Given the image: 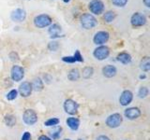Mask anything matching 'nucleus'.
<instances>
[{
    "label": "nucleus",
    "mask_w": 150,
    "mask_h": 140,
    "mask_svg": "<svg viewBox=\"0 0 150 140\" xmlns=\"http://www.w3.org/2000/svg\"><path fill=\"white\" fill-rule=\"evenodd\" d=\"M78 107H79V105L77 104L76 102L71 100V99H68L66 100L65 103H64V108H65V111L67 112V113L70 114V115H73V114H76L77 111H78Z\"/></svg>",
    "instance_id": "obj_9"
},
{
    "label": "nucleus",
    "mask_w": 150,
    "mask_h": 140,
    "mask_svg": "<svg viewBox=\"0 0 150 140\" xmlns=\"http://www.w3.org/2000/svg\"><path fill=\"white\" fill-rule=\"evenodd\" d=\"M73 57H74L75 60H76V62H83V58L81 52H80V50H76V51H75Z\"/></svg>",
    "instance_id": "obj_31"
},
{
    "label": "nucleus",
    "mask_w": 150,
    "mask_h": 140,
    "mask_svg": "<svg viewBox=\"0 0 150 140\" xmlns=\"http://www.w3.org/2000/svg\"><path fill=\"white\" fill-rule=\"evenodd\" d=\"M94 56L98 60H104L110 54V49L107 46H100L94 50Z\"/></svg>",
    "instance_id": "obj_5"
},
{
    "label": "nucleus",
    "mask_w": 150,
    "mask_h": 140,
    "mask_svg": "<svg viewBox=\"0 0 150 140\" xmlns=\"http://www.w3.org/2000/svg\"><path fill=\"white\" fill-rule=\"evenodd\" d=\"M140 78H145V76H144V75H143V76H140Z\"/></svg>",
    "instance_id": "obj_38"
},
{
    "label": "nucleus",
    "mask_w": 150,
    "mask_h": 140,
    "mask_svg": "<svg viewBox=\"0 0 150 140\" xmlns=\"http://www.w3.org/2000/svg\"><path fill=\"white\" fill-rule=\"evenodd\" d=\"M122 123V116L118 113L112 114L111 116L108 117V119L106 120L107 125L111 128H116L121 124Z\"/></svg>",
    "instance_id": "obj_8"
},
{
    "label": "nucleus",
    "mask_w": 150,
    "mask_h": 140,
    "mask_svg": "<svg viewBox=\"0 0 150 140\" xmlns=\"http://www.w3.org/2000/svg\"><path fill=\"white\" fill-rule=\"evenodd\" d=\"M132 98H133L132 92L127 90L122 92V94L119 98V102L122 106H128L129 103L132 101Z\"/></svg>",
    "instance_id": "obj_13"
},
{
    "label": "nucleus",
    "mask_w": 150,
    "mask_h": 140,
    "mask_svg": "<svg viewBox=\"0 0 150 140\" xmlns=\"http://www.w3.org/2000/svg\"><path fill=\"white\" fill-rule=\"evenodd\" d=\"M67 124L69 125V127L71 129V130H77L79 128V125H80V121L78 119L76 118H69L67 120Z\"/></svg>",
    "instance_id": "obj_19"
},
{
    "label": "nucleus",
    "mask_w": 150,
    "mask_h": 140,
    "mask_svg": "<svg viewBox=\"0 0 150 140\" xmlns=\"http://www.w3.org/2000/svg\"><path fill=\"white\" fill-rule=\"evenodd\" d=\"M9 58H11V60L13 61V62H15V61L19 60V56L15 51H12V52H11V54H9Z\"/></svg>",
    "instance_id": "obj_33"
},
{
    "label": "nucleus",
    "mask_w": 150,
    "mask_h": 140,
    "mask_svg": "<svg viewBox=\"0 0 150 140\" xmlns=\"http://www.w3.org/2000/svg\"><path fill=\"white\" fill-rule=\"evenodd\" d=\"M97 140H110V138L106 136V135H100V136H98L97 138Z\"/></svg>",
    "instance_id": "obj_35"
},
{
    "label": "nucleus",
    "mask_w": 150,
    "mask_h": 140,
    "mask_svg": "<svg viewBox=\"0 0 150 140\" xmlns=\"http://www.w3.org/2000/svg\"><path fill=\"white\" fill-rule=\"evenodd\" d=\"M108 39H109V33L106 31H100L94 36L93 41L97 45H102L106 43Z\"/></svg>",
    "instance_id": "obj_10"
},
{
    "label": "nucleus",
    "mask_w": 150,
    "mask_h": 140,
    "mask_svg": "<svg viewBox=\"0 0 150 140\" xmlns=\"http://www.w3.org/2000/svg\"><path fill=\"white\" fill-rule=\"evenodd\" d=\"M117 60L124 64H128L131 62V56L127 52H121L117 55Z\"/></svg>",
    "instance_id": "obj_17"
},
{
    "label": "nucleus",
    "mask_w": 150,
    "mask_h": 140,
    "mask_svg": "<svg viewBox=\"0 0 150 140\" xmlns=\"http://www.w3.org/2000/svg\"><path fill=\"white\" fill-rule=\"evenodd\" d=\"M11 18L13 22H23L26 18V12L23 8H16L12 10L11 14Z\"/></svg>",
    "instance_id": "obj_7"
},
{
    "label": "nucleus",
    "mask_w": 150,
    "mask_h": 140,
    "mask_svg": "<svg viewBox=\"0 0 150 140\" xmlns=\"http://www.w3.org/2000/svg\"><path fill=\"white\" fill-rule=\"evenodd\" d=\"M25 76V71L23 69L19 66V65H14L11 68V78L14 81H20Z\"/></svg>",
    "instance_id": "obj_11"
},
{
    "label": "nucleus",
    "mask_w": 150,
    "mask_h": 140,
    "mask_svg": "<svg viewBox=\"0 0 150 140\" xmlns=\"http://www.w3.org/2000/svg\"><path fill=\"white\" fill-rule=\"evenodd\" d=\"M48 32L50 34V36L52 38H56V37H60V36H63L61 35V33H62V28L59 24L57 23H54V24L51 25L50 28L48 29Z\"/></svg>",
    "instance_id": "obj_12"
},
{
    "label": "nucleus",
    "mask_w": 150,
    "mask_h": 140,
    "mask_svg": "<svg viewBox=\"0 0 150 140\" xmlns=\"http://www.w3.org/2000/svg\"><path fill=\"white\" fill-rule=\"evenodd\" d=\"M63 62H66V63H69V64H73L76 62V60L74 59L73 56H66V57H63L62 58Z\"/></svg>",
    "instance_id": "obj_32"
},
{
    "label": "nucleus",
    "mask_w": 150,
    "mask_h": 140,
    "mask_svg": "<svg viewBox=\"0 0 150 140\" xmlns=\"http://www.w3.org/2000/svg\"><path fill=\"white\" fill-rule=\"evenodd\" d=\"M61 131H62V128L59 127V126H56V127L53 128V130L50 131L51 136L53 137V139H58L61 135Z\"/></svg>",
    "instance_id": "obj_22"
},
{
    "label": "nucleus",
    "mask_w": 150,
    "mask_h": 140,
    "mask_svg": "<svg viewBox=\"0 0 150 140\" xmlns=\"http://www.w3.org/2000/svg\"><path fill=\"white\" fill-rule=\"evenodd\" d=\"M112 5H115V7H124L126 4L128 3V0H112Z\"/></svg>",
    "instance_id": "obj_27"
},
{
    "label": "nucleus",
    "mask_w": 150,
    "mask_h": 140,
    "mask_svg": "<svg viewBox=\"0 0 150 140\" xmlns=\"http://www.w3.org/2000/svg\"><path fill=\"white\" fill-rule=\"evenodd\" d=\"M59 123V120L56 119V118H53V119H50L47 121H45V125L46 126H54V125H57Z\"/></svg>",
    "instance_id": "obj_29"
},
{
    "label": "nucleus",
    "mask_w": 150,
    "mask_h": 140,
    "mask_svg": "<svg viewBox=\"0 0 150 140\" xmlns=\"http://www.w3.org/2000/svg\"><path fill=\"white\" fill-rule=\"evenodd\" d=\"M80 21H81V25L84 29H87V30L92 29V28L95 27L98 23L97 19L90 13L83 14L81 16V19H80Z\"/></svg>",
    "instance_id": "obj_1"
},
{
    "label": "nucleus",
    "mask_w": 150,
    "mask_h": 140,
    "mask_svg": "<svg viewBox=\"0 0 150 140\" xmlns=\"http://www.w3.org/2000/svg\"><path fill=\"white\" fill-rule=\"evenodd\" d=\"M23 121L28 124V125H32L37 123L38 120V116L36 114V112L32 109H26L25 111V113H23Z\"/></svg>",
    "instance_id": "obj_6"
},
{
    "label": "nucleus",
    "mask_w": 150,
    "mask_h": 140,
    "mask_svg": "<svg viewBox=\"0 0 150 140\" xmlns=\"http://www.w3.org/2000/svg\"><path fill=\"white\" fill-rule=\"evenodd\" d=\"M31 86H32V90L40 92L43 89V82H42V80L40 78H34V80H33Z\"/></svg>",
    "instance_id": "obj_18"
},
{
    "label": "nucleus",
    "mask_w": 150,
    "mask_h": 140,
    "mask_svg": "<svg viewBox=\"0 0 150 140\" xmlns=\"http://www.w3.org/2000/svg\"><path fill=\"white\" fill-rule=\"evenodd\" d=\"M63 1H64L65 3H68V2H69V1H70V0H63Z\"/></svg>",
    "instance_id": "obj_39"
},
{
    "label": "nucleus",
    "mask_w": 150,
    "mask_h": 140,
    "mask_svg": "<svg viewBox=\"0 0 150 140\" xmlns=\"http://www.w3.org/2000/svg\"><path fill=\"white\" fill-rule=\"evenodd\" d=\"M39 140H52V139L48 136H46V135H40Z\"/></svg>",
    "instance_id": "obj_36"
},
{
    "label": "nucleus",
    "mask_w": 150,
    "mask_h": 140,
    "mask_svg": "<svg viewBox=\"0 0 150 140\" xmlns=\"http://www.w3.org/2000/svg\"><path fill=\"white\" fill-rule=\"evenodd\" d=\"M65 140H70V139H65Z\"/></svg>",
    "instance_id": "obj_41"
},
{
    "label": "nucleus",
    "mask_w": 150,
    "mask_h": 140,
    "mask_svg": "<svg viewBox=\"0 0 150 140\" xmlns=\"http://www.w3.org/2000/svg\"><path fill=\"white\" fill-rule=\"evenodd\" d=\"M17 97V91L16 90H11L7 94V99L8 100H14Z\"/></svg>",
    "instance_id": "obj_30"
},
{
    "label": "nucleus",
    "mask_w": 150,
    "mask_h": 140,
    "mask_svg": "<svg viewBox=\"0 0 150 140\" xmlns=\"http://www.w3.org/2000/svg\"><path fill=\"white\" fill-rule=\"evenodd\" d=\"M88 8L93 14L100 15V14H101L103 10H104V4H103L101 0H92V1L89 3Z\"/></svg>",
    "instance_id": "obj_3"
},
{
    "label": "nucleus",
    "mask_w": 150,
    "mask_h": 140,
    "mask_svg": "<svg viewBox=\"0 0 150 140\" xmlns=\"http://www.w3.org/2000/svg\"><path fill=\"white\" fill-rule=\"evenodd\" d=\"M78 140H83V139H82V138H80V139H78Z\"/></svg>",
    "instance_id": "obj_40"
},
{
    "label": "nucleus",
    "mask_w": 150,
    "mask_h": 140,
    "mask_svg": "<svg viewBox=\"0 0 150 140\" xmlns=\"http://www.w3.org/2000/svg\"><path fill=\"white\" fill-rule=\"evenodd\" d=\"M93 73H94V70H93V68L90 67V66L84 67V68L83 69V77L84 78H90V77L92 76V75H93Z\"/></svg>",
    "instance_id": "obj_25"
},
{
    "label": "nucleus",
    "mask_w": 150,
    "mask_h": 140,
    "mask_svg": "<svg viewBox=\"0 0 150 140\" xmlns=\"http://www.w3.org/2000/svg\"><path fill=\"white\" fill-rule=\"evenodd\" d=\"M141 115V111L138 107H129V108L125 110V116L129 120H135L139 118Z\"/></svg>",
    "instance_id": "obj_15"
},
{
    "label": "nucleus",
    "mask_w": 150,
    "mask_h": 140,
    "mask_svg": "<svg viewBox=\"0 0 150 140\" xmlns=\"http://www.w3.org/2000/svg\"><path fill=\"white\" fill-rule=\"evenodd\" d=\"M140 67L144 71L147 72L149 71L150 69V62H149V57H144L141 61V64H140Z\"/></svg>",
    "instance_id": "obj_21"
},
{
    "label": "nucleus",
    "mask_w": 150,
    "mask_h": 140,
    "mask_svg": "<svg viewBox=\"0 0 150 140\" xmlns=\"http://www.w3.org/2000/svg\"><path fill=\"white\" fill-rule=\"evenodd\" d=\"M5 123L8 126H13L16 123V118L13 115H7L5 117Z\"/></svg>",
    "instance_id": "obj_24"
},
{
    "label": "nucleus",
    "mask_w": 150,
    "mask_h": 140,
    "mask_svg": "<svg viewBox=\"0 0 150 140\" xmlns=\"http://www.w3.org/2000/svg\"><path fill=\"white\" fill-rule=\"evenodd\" d=\"M19 92H20L21 95L23 96V97L29 96L31 94V92H32V86H31V84L29 82H27V81L23 82L20 85V87H19Z\"/></svg>",
    "instance_id": "obj_14"
},
{
    "label": "nucleus",
    "mask_w": 150,
    "mask_h": 140,
    "mask_svg": "<svg viewBox=\"0 0 150 140\" xmlns=\"http://www.w3.org/2000/svg\"><path fill=\"white\" fill-rule=\"evenodd\" d=\"M58 47H59V44H58V42H56V41H51L48 44V49L52 51H56L58 49Z\"/></svg>",
    "instance_id": "obj_28"
},
{
    "label": "nucleus",
    "mask_w": 150,
    "mask_h": 140,
    "mask_svg": "<svg viewBox=\"0 0 150 140\" xmlns=\"http://www.w3.org/2000/svg\"><path fill=\"white\" fill-rule=\"evenodd\" d=\"M31 139V134L28 133V132H25L23 134V137H22V140H30Z\"/></svg>",
    "instance_id": "obj_34"
},
{
    "label": "nucleus",
    "mask_w": 150,
    "mask_h": 140,
    "mask_svg": "<svg viewBox=\"0 0 150 140\" xmlns=\"http://www.w3.org/2000/svg\"><path fill=\"white\" fill-rule=\"evenodd\" d=\"M138 95L140 98H144L148 95V89L146 87H142L139 90V92H138Z\"/></svg>",
    "instance_id": "obj_26"
},
{
    "label": "nucleus",
    "mask_w": 150,
    "mask_h": 140,
    "mask_svg": "<svg viewBox=\"0 0 150 140\" xmlns=\"http://www.w3.org/2000/svg\"><path fill=\"white\" fill-rule=\"evenodd\" d=\"M115 13L114 11H112V10H109V11H107L104 13V16H103V19H104V21L106 22H112V21L115 19Z\"/></svg>",
    "instance_id": "obj_23"
},
{
    "label": "nucleus",
    "mask_w": 150,
    "mask_h": 140,
    "mask_svg": "<svg viewBox=\"0 0 150 140\" xmlns=\"http://www.w3.org/2000/svg\"><path fill=\"white\" fill-rule=\"evenodd\" d=\"M144 5H145V6H146L147 8L150 7V0H144Z\"/></svg>",
    "instance_id": "obj_37"
},
{
    "label": "nucleus",
    "mask_w": 150,
    "mask_h": 140,
    "mask_svg": "<svg viewBox=\"0 0 150 140\" xmlns=\"http://www.w3.org/2000/svg\"><path fill=\"white\" fill-rule=\"evenodd\" d=\"M145 22H146V18L144 14L140 12H135L130 18V23L134 27L143 26L145 24Z\"/></svg>",
    "instance_id": "obj_4"
},
{
    "label": "nucleus",
    "mask_w": 150,
    "mask_h": 140,
    "mask_svg": "<svg viewBox=\"0 0 150 140\" xmlns=\"http://www.w3.org/2000/svg\"><path fill=\"white\" fill-rule=\"evenodd\" d=\"M34 24L38 28H44L52 24V18L47 14H40L34 18Z\"/></svg>",
    "instance_id": "obj_2"
},
{
    "label": "nucleus",
    "mask_w": 150,
    "mask_h": 140,
    "mask_svg": "<svg viewBox=\"0 0 150 140\" xmlns=\"http://www.w3.org/2000/svg\"><path fill=\"white\" fill-rule=\"evenodd\" d=\"M102 73L103 76H105L106 78H112L116 75V68L114 65L108 64L102 68Z\"/></svg>",
    "instance_id": "obj_16"
},
{
    "label": "nucleus",
    "mask_w": 150,
    "mask_h": 140,
    "mask_svg": "<svg viewBox=\"0 0 150 140\" xmlns=\"http://www.w3.org/2000/svg\"><path fill=\"white\" fill-rule=\"evenodd\" d=\"M68 78H69V80H71V81L78 80L79 78H80V72H79V70L76 69V68L70 70L69 75H68Z\"/></svg>",
    "instance_id": "obj_20"
}]
</instances>
